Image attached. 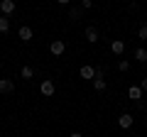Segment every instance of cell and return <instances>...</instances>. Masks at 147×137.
<instances>
[{"mask_svg": "<svg viewBox=\"0 0 147 137\" xmlns=\"http://www.w3.org/2000/svg\"><path fill=\"white\" fill-rule=\"evenodd\" d=\"M49 52H52L54 56H61V54L66 52V44H64V39H54V42L49 44Z\"/></svg>", "mask_w": 147, "mask_h": 137, "instance_id": "1", "label": "cell"}, {"mask_svg": "<svg viewBox=\"0 0 147 137\" xmlns=\"http://www.w3.org/2000/svg\"><path fill=\"white\" fill-rule=\"evenodd\" d=\"M0 10H3V15H12L15 12V0H0Z\"/></svg>", "mask_w": 147, "mask_h": 137, "instance_id": "2", "label": "cell"}, {"mask_svg": "<svg viewBox=\"0 0 147 137\" xmlns=\"http://www.w3.org/2000/svg\"><path fill=\"white\" fill-rule=\"evenodd\" d=\"M110 52L115 54V56H120V54L125 52V42H123V39H113V42H110Z\"/></svg>", "mask_w": 147, "mask_h": 137, "instance_id": "3", "label": "cell"}, {"mask_svg": "<svg viewBox=\"0 0 147 137\" xmlns=\"http://www.w3.org/2000/svg\"><path fill=\"white\" fill-rule=\"evenodd\" d=\"M79 74H81V79H86V81H93V79H96V68L86 64V66H81V71H79Z\"/></svg>", "mask_w": 147, "mask_h": 137, "instance_id": "4", "label": "cell"}, {"mask_svg": "<svg viewBox=\"0 0 147 137\" xmlns=\"http://www.w3.org/2000/svg\"><path fill=\"white\" fill-rule=\"evenodd\" d=\"M118 125H120L123 130H130V127H132V115H130V113H123V115L118 118Z\"/></svg>", "mask_w": 147, "mask_h": 137, "instance_id": "5", "label": "cell"}, {"mask_svg": "<svg viewBox=\"0 0 147 137\" xmlns=\"http://www.w3.org/2000/svg\"><path fill=\"white\" fill-rule=\"evenodd\" d=\"M17 37H20L22 42H30V39L34 37V32H32V27H27V25H25V27H20V32H17Z\"/></svg>", "mask_w": 147, "mask_h": 137, "instance_id": "6", "label": "cell"}, {"mask_svg": "<svg viewBox=\"0 0 147 137\" xmlns=\"http://www.w3.org/2000/svg\"><path fill=\"white\" fill-rule=\"evenodd\" d=\"M12 91H15L12 79H0V93H12Z\"/></svg>", "mask_w": 147, "mask_h": 137, "instance_id": "7", "label": "cell"}, {"mask_svg": "<svg viewBox=\"0 0 147 137\" xmlns=\"http://www.w3.org/2000/svg\"><path fill=\"white\" fill-rule=\"evenodd\" d=\"M39 91H42V95H54V81H42V86H39Z\"/></svg>", "mask_w": 147, "mask_h": 137, "instance_id": "8", "label": "cell"}, {"mask_svg": "<svg viewBox=\"0 0 147 137\" xmlns=\"http://www.w3.org/2000/svg\"><path fill=\"white\" fill-rule=\"evenodd\" d=\"M84 34H86V39H88L91 44H96V42H98V30H96V27H86V32H84Z\"/></svg>", "mask_w": 147, "mask_h": 137, "instance_id": "9", "label": "cell"}, {"mask_svg": "<svg viewBox=\"0 0 147 137\" xmlns=\"http://www.w3.org/2000/svg\"><path fill=\"white\" fill-rule=\"evenodd\" d=\"M127 95H130L132 100H140L142 98V88L140 86H130V88H127Z\"/></svg>", "mask_w": 147, "mask_h": 137, "instance_id": "10", "label": "cell"}, {"mask_svg": "<svg viewBox=\"0 0 147 137\" xmlns=\"http://www.w3.org/2000/svg\"><path fill=\"white\" fill-rule=\"evenodd\" d=\"M81 15H84V7H76V5H74L71 10H69V17H71V20H81Z\"/></svg>", "mask_w": 147, "mask_h": 137, "instance_id": "11", "label": "cell"}, {"mask_svg": "<svg viewBox=\"0 0 147 137\" xmlns=\"http://www.w3.org/2000/svg\"><path fill=\"white\" fill-rule=\"evenodd\" d=\"M7 30H10V17L3 15V17H0V34H5Z\"/></svg>", "mask_w": 147, "mask_h": 137, "instance_id": "12", "label": "cell"}, {"mask_svg": "<svg viewBox=\"0 0 147 137\" xmlns=\"http://www.w3.org/2000/svg\"><path fill=\"white\" fill-rule=\"evenodd\" d=\"M135 59H137V61H142V64H145V61H147V49H145V47L135 49Z\"/></svg>", "mask_w": 147, "mask_h": 137, "instance_id": "13", "label": "cell"}, {"mask_svg": "<svg viewBox=\"0 0 147 137\" xmlns=\"http://www.w3.org/2000/svg\"><path fill=\"white\" fill-rule=\"evenodd\" d=\"M20 76H22V79H32V76H34V68H32V66H22Z\"/></svg>", "mask_w": 147, "mask_h": 137, "instance_id": "14", "label": "cell"}, {"mask_svg": "<svg viewBox=\"0 0 147 137\" xmlns=\"http://www.w3.org/2000/svg\"><path fill=\"white\" fill-rule=\"evenodd\" d=\"M93 88L98 91V93H103V91H105V81L103 79H93Z\"/></svg>", "mask_w": 147, "mask_h": 137, "instance_id": "15", "label": "cell"}, {"mask_svg": "<svg viewBox=\"0 0 147 137\" xmlns=\"http://www.w3.org/2000/svg\"><path fill=\"white\" fill-rule=\"evenodd\" d=\"M118 68H120V71H127V68H130V61H125V59H123V61L118 64Z\"/></svg>", "mask_w": 147, "mask_h": 137, "instance_id": "16", "label": "cell"}, {"mask_svg": "<svg viewBox=\"0 0 147 137\" xmlns=\"http://www.w3.org/2000/svg\"><path fill=\"white\" fill-rule=\"evenodd\" d=\"M137 37H140V39H147V27H140V30H137Z\"/></svg>", "mask_w": 147, "mask_h": 137, "instance_id": "17", "label": "cell"}, {"mask_svg": "<svg viewBox=\"0 0 147 137\" xmlns=\"http://www.w3.org/2000/svg\"><path fill=\"white\" fill-rule=\"evenodd\" d=\"M91 5H93V0H81V7H84V10H88Z\"/></svg>", "mask_w": 147, "mask_h": 137, "instance_id": "18", "label": "cell"}, {"mask_svg": "<svg viewBox=\"0 0 147 137\" xmlns=\"http://www.w3.org/2000/svg\"><path fill=\"white\" fill-rule=\"evenodd\" d=\"M140 88H142V91H147V79H142V81H140Z\"/></svg>", "mask_w": 147, "mask_h": 137, "instance_id": "19", "label": "cell"}, {"mask_svg": "<svg viewBox=\"0 0 147 137\" xmlns=\"http://www.w3.org/2000/svg\"><path fill=\"white\" fill-rule=\"evenodd\" d=\"M59 5H69V3H71V0H57Z\"/></svg>", "mask_w": 147, "mask_h": 137, "instance_id": "20", "label": "cell"}, {"mask_svg": "<svg viewBox=\"0 0 147 137\" xmlns=\"http://www.w3.org/2000/svg\"><path fill=\"white\" fill-rule=\"evenodd\" d=\"M69 137H84V135H81V132H71Z\"/></svg>", "mask_w": 147, "mask_h": 137, "instance_id": "21", "label": "cell"}]
</instances>
